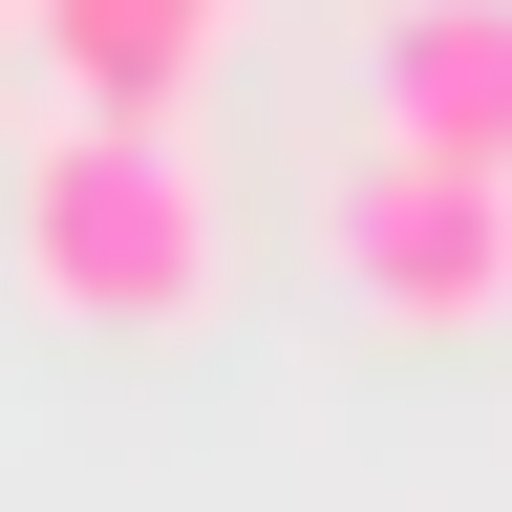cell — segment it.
Masks as SVG:
<instances>
[{"label":"cell","mask_w":512,"mask_h":512,"mask_svg":"<svg viewBox=\"0 0 512 512\" xmlns=\"http://www.w3.org/2000/svg\"><path fill=\"white\" fill-rule=\"evenodd\" d=\"M22 299L86 320V342H171V320H214V171H192V128H128V107H64L22 150Z\"/></svg>","instance_id":"1"},{"label":"cell","mask_w":512,"mask_h":512,"mask_svg":"<svg viewBox=\"0 0 512 512\" xmlns=\"http://www.w3.org/2000/svg\"><path fill=\"white\" fill-rule=\"evenodd\" d=\"M320 256H342V278L406 320V342H470V320H512V171L363 128V150L320 171Z\"/></svg>","instance_id":"2"},{"label":"cell","mask_w":512,"mask_h":512,"mask_svg":"<svg viewBox=\"0 0 512 512\" xmlns=\"http://www.w3.org/2000/svg\"><path fill=\"white\" fill-rule=\"evenodd\" d=\"M22 43L64 64V107H128V128H192V64L235 43V0H22Z\"/></svg>","instance_id":"3"},{"label":"cell","mask_w":512,"mask_h":512,"mask_svg":"<svg viewBox=\"0 0 512 512\" xmlns=\"http://www.w3.org/2000/svg\"><path fill=\"white\" fill-rule=\"evenodd\" d=\"M384 128L512 171V0H384Z\"/></svg>","instance_id":"4"},{"label":"cell","mask_w":512,"mask_h":512,"mask_svg":"<svg viewBox=\"0 0 512 512\" xmlns=\"http://www.w3.org/2000/svg\"><path fill=\"white\" fill-rule=\"evenodd\" d=\"M0 43H22V0H0Z\"/></svg>","instance_id":"5"}]
</instances>
